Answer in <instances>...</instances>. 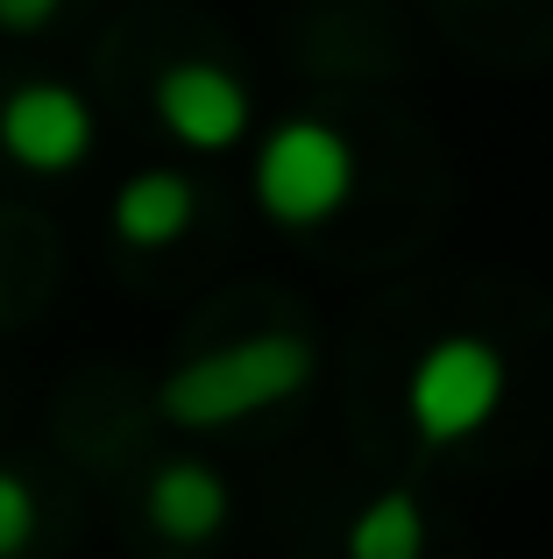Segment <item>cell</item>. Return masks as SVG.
I'll return each instance as SVG.
<instances>
[{
    "label": "cell",
    "mask_w": 553,
    "mask_h": 559,
    "mask_svg": "<svg viewBox=\"0 0 553 559\" xmlns=\"http://www.w3.org/2000/svg\"><path fill=\"white\" fill-rule=\"evenodd\" d=\"M348 559H426V510L412 489H376L341 532Z\"/></svg>",
    "instance_id": "obj_8"
},
{
    "label": "cell",
    "mask_w": 553,
    "mask_h": 559,
    "mask_svg": "<svg viewBox=\"0 0 553 559\" xmlns=\"http://www.w3.org/2000/svg\"><path fill=\"white\" fill-rule=\"evenodd\" d=\"M36 489H28V475H14V467H0V559H22L36 546Z\"/></svg>",
    "instance_id": "obj_9"
},
{
    "label": "cell",
    "mask_w": 553,
    "mask_h": 559,
    "mask_svg": "<svg viewBox=\"0 0 553 559\" xmlns=\"http://www.w3.org/2000/svg\"><path fill=\"white\" fill-rule=\"evenodd\" d=\"M313 376H319V347L305 333L276 326V333H249V341L178 361L156 382V411L178 432H221V425H242L270 404H291Z\"/></svg>",
    "instance_id": "obj_1"
},
{
    "label": "cell",
    "mask_w": 553,
    "mask_h": 559,
    "mask_svg": "<svg viewBox=\"0 0 553 559\" xmlns=\"http://www.w3.org/2000/svg\"><path fill=\"white\" fill-rule=\"evenodd\" d=\"M511 396V355L483 333H440L404 376V418L426 447H469Z\"/></svg>",
    "instance_id": "obj_2"
},
{
    "label": "cell",
    "mask_w": 553,
    "mask_h": 559,
    "mask_svg": "<svg viewBox=\"0 0 553 559\" xmlns=\"http://www.w3.org/2000/svg\"><path fill=\"white\" fill-rule=\"evenodd\" d=\"M93 142H99L93 107H85V93L64 85V79H22L0 99V150H8V164H22L28 178H71V170L93 156Z\"/></svg>",
    "instance_id": "obj_5"
},
{
    "label": "cell",
    "mask_w": 553,
    "mask_h": 559,
    "mask_svg": "<svg viewBox=\"0 0 553 559\" xmlns=\"http://www.w3.org/2000/svg\"><path fill=\"white\" fill-rule=\"evenodd\" d=\"M142 510H150V532L170 538V546H213L227 532V518H235V489L207 461H164L150 475Z\"/></svg>",
    "instance_id": "obj_6"
},
{
    "label": "cell",
    "mask_w": 553,
    "mask_h": 559,
    "mask_svg": "<svg viewBox=\"0 0 553 559\" xmlns=\"http://www.w3.org/2000/svg\"><path fill=\"white\" fill-rule=\"evenodd\" d=\"M107 219L128 248H170V241H185V227L199 219V185L185 178V170H164V164L136 170V178L114 191Z\"/></svg>",
    "instance_id": "obj_7"
},
{
    "label": "cell",
    "mask_w": 553,
    "mask_h": 559,
    "mask_svg": "<svg viewBox=\"0 0 553 559\" xmlns=\"http://www.w3.org/2000/svg\"><path fill=\"white\" fill-rule=\"evenodd\" d=\"M150 107L164 121V135L185 142L192 156H221L235 142H249V128H256V93L227 64H213V57L164 64L150 85Z\"/></svg>",
    "instance_id": "obj_4"
},
{
    "label": "cell",
    "mask_w": 553,
    "mask_h": 559,
    "mask_svg": "<svg viewBox=\"0 0 553 559\" xmlns=\"http://www.w3.org/2000/svg\"><path fill=\"white\" fill-rule=\"evenodd\" d=\"M0 305H8V270H0Z\"/></svg>",
    "instance_id": "obj_11"
},
{
    "label": "cell",
    "mask_w": 553,
    "mask_h": 559,
    "mask_svg": "<svg viewBox=\"0 0 553 559\" xmlns=\"http://www.w3.org/2000/svg\"><path fill=\"white\" fill-rule=\"evenodd\" d=\"M355 142L341 135L333 121H319V114H291V121H276L263 142H256V170H249V191L256 205L276 219V227H319V219H333L348 199H355Z\"/></svg>",
    "instance_id": "obj_3"
},
{
    "label": "cell",
    "mask_w": 553,
    "mask_h": 559,
    "mask_svg": "<svg viewBox=\"0 0 553 559\" xmlns=\"http://www.w3.org/2000/svg\"><path fill=\"white\" fill-rule=\"evenodd\" d=\"M64 14V0H0V36H43Z\"/></svg>",
    "instance_id": "obj_10"
}]
</instances>
